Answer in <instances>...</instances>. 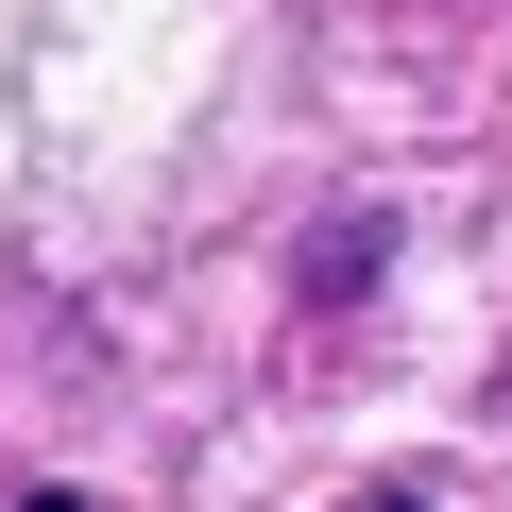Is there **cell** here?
<instances>
[{
    "instance_id": "2",
    "label": "cell",
    "mask_w": 512,
    "mask_h": 512,
    "mask_svg": "<svg viewBox=\"0 0 512 512\" xmlns=\"http://www.w3.org/2000/svg\"><path fill=\"white\" fill-rule=\"evenodd\" d=\"M376 512H427V495H376Z\"/></svg>"
},
{
    "instance_id": "1",
    "label": "cell",
    "mask_w": 512,
    "mask_h": 512,
    "mask_svg": "<svg viewBox=\"0 0 512 512\" xmlns=\"http://www.w3.org/2000/svg\"><path fill=\"white\" fill-rule=\"evenodd\" d=\"M18 512H86V495H18Z\"/></svg>"
}]
</instances>
